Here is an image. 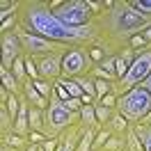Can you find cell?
Segmentation results:
<instances>
[{"label":"cell","mask_w":151,"mask_h":151,"mask_svg":"<svg viewBox=\"0 0 151 151\" xmlns=\"http://www.w3.org/2000/svg\"><path fill=\"white\" fill-rule=\"evenodd\" d=\"M92 78H96V80H108V83H119V80H117V76L110 73V71H105V69H101L99 64L92 69Z\"/></svg>","instance_id":"cell-27"},{"label":"cell","mask_w":151,"mask_h":151,"mask_svg":"<svg viewBox=\"0 0 151 151\" xmlns=\"http://www.w3.org/2000/svg\"><path fill=\"white\" fill-rule=\"evenodd\" d=\"M19 25L28 32H35L48 41L64 44V46H96L99 44V35H96L94 25L69 28L62 21H57V16L48 7V2H39V0L21 2Z\"/></svg>","instance_id":"cell-2"},{"label":"cell","mask_w":151,"mask_h":151,"mask_svg":"<svg viewBox=\"0 0 151 151\" xmlns=\"http://www.w3.org/2000/svg\"><path fill=\"white\" fill-rule=\"evenodd\" d=\"M39 151H44V149H41V147H39Z\"/></svg>","instance_id":"cell-37"},{"label":"cell","mask_w":151,"mask_h":151,"mask_svg":"<svg viewBox=\"0 0 151 151\" xmlns=\"http://www.w3.org/2000/svg\"><path fill=\"white\" fill-rule=\"evenodd\" d=\"M44 133H46V137H60L64 131H69L71 126L76 124H80V112H71L69 108H66L64 101H60L55 94L53 99L48 101V108L46 112H44Z\"/></svg>","instance_id":"cell-3"},{"label":"cell","mask_w":151,"mask_h":151,"mask_svg":"<svg viewBox=\"0 0 151 151\" xmlns=\"http://www.w3.org/2000/svg\"><path fill=\"white\" fill-rule=\"evenodd\" d=\"M124 151H128V149H124Z\"/></svg>","instance_id":"cell-38"},{"label":"cell","mask_w":151,"mask_h":151,"mask_svg":"<svg viewBox=\"0 0 151 151\" xmlns=\"http://www.w3.org/2000/svg\"><path fill=\"white\" fill-rule=\"evenodd\" d=\"M0 131H2V137L14 133V119H12V114L5 103H0Z\"/></svg>","instance_id":"cell-15"},{"label":"cell","mask_w":151,"mask_h":151,"mask_svg":"<svg viewBox=\"0 0 151 151\" xmlns=\"http://www.w3.org/2000/svg\"><path fill=\"white\" fill-rule=\"evenodd\" d=\"M94 112H96V122L101 124V128H105V126H108V122L112 119L114 110H110V108H105L103 103H94Z\"/></svg>","instance_id":"cell-17"},{"label":"cell","mask_w":151,"mask_h":151,"mask_svg":"<svg viewBox=\"0 0 151 151\" xmlns=\"http://www.w3.org/2000/svg\"><path fill=\"white\" fill-rule=\"evenodd\" d=\"M131 126H133V124L128 122V119H126L122 112H117V110H114L112 119L108 122V126H105V128L112 133V135H126V133L131 131Z\"/></svg>","instance_id":"cell-13"},{"label":"cell","mask_w":151,"mask_h":151,"mask_svg":"<svg viewBox=\"0 0 151 151\" xmlns=\"http://www.w3.org/2000/svg\"><path fill=\"white\" fill-rule=\"evenodd\" d=\"M92 25L96 28L99 44L105 50L108 57H117L124 48H131V39L135 35H142L151 28V16L142 14L133 7L128 0L119 2H105V9L96 14Z\"/></svg>","instance_id":"cell-1"},{"label":"cell","mask_w":151,"mask_h":151,"mask_svg":"<svg viewBox=\"0 0 151 151\" xmlns=\"http://www.w3.org/2000/svg\"><path fill=\"white\" fill-rule=\"evenodd\" d=\"M135 50L133 48H124L122 53L117 55V64H114V73H117V80H124L126 78V73L131 71L133 66V60H135Z\"/></svg>","instance_id":"cell-11"},{"label":"cell","mask_w":151,"mask_h":151,"mask_svg":"<svg viewBox=\"0 0 151 151\" xmlns=\"http://www.w3.org/2000/svg\"><path fill=\"white\" fill-rule=\"evenodd\" d=\"M12 151H21V149H12ZM23 151H25V149H23Z\"/></svg>","instance_id":"cell-36"},{"label":"cell","mask_w":151,"mask_h":151,"mask_svg":"<svg viewBox=\"0 0 151 151\" xmlns=\"http://www.w3.org/2000/svg\"><path fill=\"white\" fill-rule=\"evenodd\" d=\"M89 55H92V60H94V64H101L105 57H108L101 46H89Z\"/></svg>","instance_id":"cell-28"},{"label":"cell","mask_w":151,"mask_h":151,"mask_svg":"<svg viewBox=\"0 0 151 151\" xmlns=\"http://www.w3.org/2000/svg\"><path fill=\"white\" fill-rule=\"evenodd\" d=\"M35 87H37V92L46 101H50L53 99V94H55V83H48V80H35Z\"/></svg>","instance_id":"cell-22"},{"label":"cell","mask_w":151,"mask_h":151,"mask_svg":"<svg viewBox=\"0 0 151 151\" xmlns=\"http://www.w3.org/2000/svg\"><path fill=\"white\" fill-rule=\"evenodd\" d=\"M112 137V133L108 131V128H101V131H96V140H94V151H103V147L108 144V140Z\"/></svg>","instance_id":"cell-25"},{"label":"cell","mask_w":151,"mask_h":151,"mask_svg":"<svg viewBox=\"0 0 151 151\" xmlns=\"http://www.w3.org/2000/svg\"><path fill=\"white\" fill-rule=\"evenodd\" d=\"M0 78H2V87L7 92H12V94H16V96H23V85L16 80V76L12 73V69H2L0 66Z\"/></svg>","instance_id":"cell-14"},{"label":"cell","mask_w":151,"mask_h":151,"mask_svg":"<svg viewBox=\"0 0 151 151\" xmlns=\"http://www.w3.org/2000/svg\"><path fill=\"white\" fill-rule=\"evenodd\" d=\"M14 32L19 35L21 44H23V50H25V55H32L35 60H39V57H44V55H53V53H66V50H69L64 44L48 41V39H44V37H39V35H35V32L23 30L21 25L14 30Z\"/></svg>","instance_id":"cell-8"},{"label":"cell","mask_w":151,"mask_h":151,"mask_svg":"<svg viewBox=\"0 0 151 151\" xmlns=\"http://www.w3.org/2000/svg\"><path fill=\"white\" fill-rule=\"evenodd\" d=\"M126 149L128 151H147L144 149V144H142V140L137 137V133H135V128L131 126V131L126 133Z\"/></svg>","instance_id":"cell-21"},{"label":"cell","mask_w":151,"mask_h":151,"mask_svg":"<svg viewBox=\"0 0 151 151\" xmlns=\"http://www.w3.org/2000/svg\"><path fill=\"white\" fill-rule=\"evenodd\" d=\"M117 112H122L133 126L142 124L151 112V92H147L140 85L135 89H131V92L122 94L119 101H117Z\"/></svg>","instance_id":"cell-4"},{"label":"cell","mask_w":151,"mask_h":151,"mask_svg":"<svg viewBox=\"0 0 151 151\" xmlns=\"http://www.w3.org/2000/svg\"><path fill=\"white\" fill-rule=\"evenodd\" d=\"M19 2H12V0H0V9H12V7H16Z\"/></svg>","instance_id":"cell-33"},{"label":"cell","mask_w":151,"mask_h":151,"mask_svg":"<svg viewBox=\"0 0 151 151\" xmlns=\"http://www.w3.org/2000/svg\"><path fill=\"white\" fill-rule=\"evenodd\" d=\"M2 142L9 147V149H25L28 147V137H21V135H16V133H9V135H5L2 137Z\"/></svg>","instance_id":"cell-20"},{"label":"cell","mask_w":151,"mask_h":151,"mask_svg":"<svg viewBox=\"0 0 151 151\" xmlns=\"http://www.w3.org/2000/svg\"><path fill=\"white\" fill-rule=\"evenodd\" d=\"M66 108H69L71 112H80V110H83V99H69V101H66Z\"/></svg>","instance_id":"cell-32"},{"label":"cell","mask_w":151,"mask_h":151,"mask_svg":"<svg viewBox=\"0 0 151 151\" xmlns=\"http://www.w3.org/2000/svg\"><path fill=\"white\" fill-rule=\"evenodd\" d=\"M149 76H151V44L144 50H137V55L133 60V66H131V71L126 73V78L119 80V83H114V94L122 96L126 92L135 89V87H140Z\"/></svg>","instance_id":"cell-6"},{"label":"cell","mask_w":151,"mask_h":151,"mask_svg":"<svg viewBox=\"0 0 151 151\" xmlns=\"http://www.w3.org/2000/svg\"><path fill=\"white\" fill-rule=\"evenodd\" d=\"M25 151H39V147H37V144H30V142H28V147H25Z\"/></svg>","instance_id":"cell-35"},{"label":"cell","mask_w":151,"mask_h":151,"mask_svg":"<svg viewBox=\"0 0 151 151\" xmlns=\"http://www.w3.org/2000/svg\"><path fill=\"white\" fill-rule=\"evenodd\" d=\"M48 137H46V133H39V131H30V135H28V142L30 144H44V142H46Z\"/></svg>","instance_id":"cell-30"},{"label":"cell","mask_w":151,"mask_h":151,"mask_svg":"<svg viewBox=\"0 0 151 151\" xmlns=\"http://www.w3.org/2000/svg\"><path fill=\"white\" fill-rule=\"evenodd\" d=\"M53 14L57 16V21H62L69 28H85V25H92V21H94L89 0H66Z\"/></svg>","instance_id":"cell-7"},{"label":"cell","mask_w":151,"mask_h":151,"mask_svg":"<svg viewBox=\"0 0 151 151\" xmlns=\"http://www.w3.org/2000/svg\"><path fill=\"white\" fill-rule=\"evenodd\" d=\"M128 46H131L133 50H135V53H137V50H144V48L149 46V44H147V39L142 37V35H135V37L131 39V44H128Z\"/></svg>","instance_id":"cell-29"},{"label":"cell","mask_w":151,"mask_h":151,"mask_svg":"<svg viewBox=\"0 0 151 151\" xmlns=\"http://www.w3.org/2000/svg\"><path fill=\"white\" fill-rule=\"evenodd\" d=\"M23 99H25V101H28L32 108H39V110H46V108H48V101L37 92V87H35V80H28V83H23Z\"/></svg>","instance_id":"cell-12"},{"label":"cell","mask_w":151,"mask_h":151,"mask_svg":"<svg viewBox=\"0 0 151 151\" xmlns=\"http://www.w3.org/2000/svg\"><path fill=\"white\" fill-rule=\"evenodd\" d=\"M133 128H135V133H137V137L142 140L144 149L151 151V124H135Z\"/></svg>","instance_id":"cell-18"},{"label":"cell","mask_w":151,"mask_h":151,"mask_svg":"<svg viewBox=\"0 0 151 151\" xmlns=\"http://www.w3.org/2000/svg\"><path fill=\"white\" fill-rule=\"evenodd\" d=\"M76 80H78V85L83 87V92H85V94H89V96H94V99H96V85H94V78H92V76L76 78Z\"/></svg>","instance_id":"cell-26"},{"label":"cell","mask_w":151,"mask_h":151,"mask_svg":"<svg viewBox=\"0 0 151 151\" xmlns=\"http://www.w3.org/2000/svg\"><path fill=\"white\" fill-rule=\"evenodd\" d=\"M142 87H144L147 92H151V76H149V78H147V80H144V83H142Z\"/></svg>","instance_id":"cell-34"},{"label":"cell","mask_w":151,"mask_h":151,"mask_svg":"<svg viewBox=\"0 0 151 151\" xmlns=\"http://www.w3.org/2000/svg\"><path fill=\"white\" fill-rule=\"evenodd\" d=\"M12 73L16 76V80H19L21 85L30 80V78H28V69H25V55H23V57H19V60L14 62V66H12Z\"/></svg>","instance_id":"cell-19"},{"label":"cell","mask_w":151,"mask_h":151,"mask_svg":"<svg viewBox=\"0 0 151 151\" xmlns=\"http://www.w3.org/2000/svg\"><path fill=\"white\" fill-rule=\"evenodd\" d=\"M62 57H64V53H53V55L39 57L37 66H39V76H41V80L57 83V80L62 78Z\"/></svg>","instance_id":"cell-10"},{"label":"cell","mask_w":151,"mask_h":151,"mask_svg":"<svg viewBox=\"0 0 151 151\" xmlns=\"http://www.w3.org/2000/svg\"><path fill=\"white\" fill-rule=\"evenodd\" d=\"M94 60L89 55V46H69V50L62 57V78H85L92 76Z\"/></svg>","instance_id":"cell-5"},{"label":"cell","mask_w":151,"mask_h":151,"mask_svg":"<svg viewBox=\"0 0 151 151\" xmlns=\"http://www.w3.org/2000/svg\"><path fill=\"white\" fill-rule=\"evenodd\" d=\"M114 64H117V57H105L103 62H101V69H105V71H110V73H114ZM117 76V73H114Z\"/></svg>","instance_id":"cell-31"},{"label":"cell","mask_w":151,"mask_h":151,"mask_svg":"<svg viewBox=\"0 0 151 151\" xmlns=\"http://www.w3.org/2000/svg\"><path fill=\"white\" fill-rule=\"evenodd\" d=\"M25 69H28V78L30 80H41L39 76V66H37V60L32 55H25Z\"/></svg>","instance_id":"cell-24"},{"label":"cell","mask_w":151,"mask_h":151,"mask_svg":"<svg viewBox=\"0 0 151 151\" xmlns=\"http://www.w3.org/2000/svg\"><path fill=\"white\" fill-rule=\"evenodd\" d=\"M44 112L46 110H39V108H32L30 105V131H39V133H44Z\"/></svg>","instance_id":"cell-16"},{"label":"cell","mask_w":151,"mask_h":151,"mask_svg":"<svg viewBox=\"0 0 151 151\" xmlns=\"http://www.w3.org/2000/svg\"><path fill=\"white\" fill-rule=\"evenodd\" d=\"M23 55H25V50H23L19 35L16 32H5L2 35V69H12L14 62Z\"/></svg>","instance_id":"cell-9"},{"label":"cell","mask_w":151,"mask_h":151,"mask_svg":"<svg viewBox=\"0 0 151 151\" xmlns=\"http://www.w3.org/2000/svg\"><path fill=\"white\" fill-rule=\"evenodd\" d=\"M124 149H126V135H112L103 147V151H124Z\"/></svg>","instance_id":"cell-23"}]
</instances>
